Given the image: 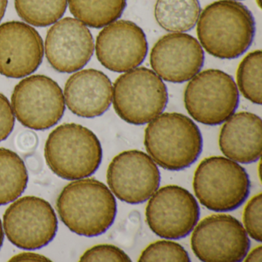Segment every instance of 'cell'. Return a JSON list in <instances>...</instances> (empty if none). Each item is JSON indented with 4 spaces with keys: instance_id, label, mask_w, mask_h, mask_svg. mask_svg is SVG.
I'll use <instances>...</instances> for the list:
<instances>
[{
    "instance_id": "cell-1",
    "label": "cell",
    "mask_w": 262,
    "mask_h": 262,
    "mask_svg": "<svg viewBox=\"0 0 262 262\" xmlns=\"http://www.w3.org/2000/svg\"><path fill=\"white\" fill-rule=\"evenodd\" d=\"M255 22L251 12L233 0H219L205 7L199 15V43L211 56L236 59L248 50L254 40Z\"/></svg>"
},
{
    "instance_id": "cell-2",
    "label": "cell",
    "mask_w": 262,
    "mask_h": 262,
    "mask_svg": "<svg viewBox=\"0 0 262 262\" xmlns=\"http://www.w3.org/2000/svg\"><path fill=\"white\" fill-rule=\"evenodd\" d=\"M58 214L66 226L79 235L95 237L114 223L117 204L111 190L93 179L68 184L56 202Z\"/></svg>"
},
{
    "instance_id": "cell-3",
    "label": "cell",
    "mask_w": 262,
    "mask_h": 262,
    "mask_svg": "<svg viewBox=\"0 0 262 262\" xmlns=\"http://www.w3.org/2000/svg\"><path fill=\"white\" fill-rule=\"evenodd\" d=\"M144 145L159 166L168 171H181L199 159L203 140L192 119L181 113H166L149 122Z\"/></svg>"
},
{
    "instance_id": "cell-4",
    "label": "cell",
    "mask_w": 262,
    "mask_h": 262,
    "mask_svg": "<svg viewBox=\"0 0 262 262\" xmlns=\"http://www.w3.org/2000/svg\"><path fill=\"white\" fill-rule=\"evenodd\" d=\"M44 156L49 168L56 176L78 180L97 171L102 160V148L91 130L79 124L66 123L50 133Z\"/></svg>"
},
{
    "instance_id": "cell-5",
    "label": "cell",
    "mask_w": 262,
    "mask_h": 262,
    "mask_svg": "<svg viewBox=\"0 0 262 262\" xmlns=\"http://www.w3.org/2000/svg\"><path fill=\"white\" fill-rule=\"evenodd\" d=\"M250 188L246 170L222 156L203 159L193 178V189L200 203L217 212L237 209L248 199Z\"/></svg>"
},
{
    "instance_id": "cell-6",
    "label": "cell",
    "mask_w": 262,
    "mask_h": 262,
    "mask_svg": "<svg viewBox=\"0 0 262 262\" xmlns=\"http://www.w3.org/2000/svg\"><path fill=\"white\" fill-rule=\"evenodd\" d=\"M113 107L118 116L132 125L149 123L162 114L168 103L162 79L145 67L121 75L113 87Z\"/></svg>"
},
{
    "instance_id": "cell-7",
    "label": "cell",
    "mask_w": 262,
    "mask_h": 262,
    "mask_svg": "<svg viewBox=\"0 0 262 262\" xmlns=\"http://www.w3.org/2000/svg\"><path fill=\"white\" fill-rule=\"evenodd\" d=\"M190 80L184 93V103L196 122L221 125L235 113L239 103L238 90L228 73L210 69Z\"/></svg>"
},
{
    "instance_id": "cell-8",
    "label": "cell",
    "mask_w": 262,
    "mask_h": 262,
    "mask_svg": "<svg viewBox=\"0 0 262 262\" xmlns=\"http://www.w3.org/2000/svg\"><path fill=\"white\" fill-rule=\"evenodd\" d=\"M11 105L23 125L38 131L56 125L66 110L62 89L44 75H35L21 80L13 90Z\"/></svg>"
},
{
    "instance_id": "cell-9",
    "label": "cell",
    "mask_w": 262,
    "mask_h": 262,
    "mask_svg": "<svg viewBox=\"0 0 262 262\" xmlns=\"http://www.w3.org/2000/svg\"><path fill=\"white\" fill-rule=\"evenodd\" d=\"M3 227L7 238L15 246L36 250L47 246L56 237L58 220L47 201L25 196L13 201L6 210Z\"/></svg>"
},
{
    "instance_id": "cell-10",
    "label": "cell",
    "mask_w": 262,
    "mask_h": 262,
    "mask_svg": "<svg viewBox=\"0 0 262 262\" xmlns=\"http://www.w3.org/2000/svg\"><path fill=\"white\" fill-rule=\"evenodd\" d=\"M193 230L191 249L202 261H242L249 251L251 242L246 230L229 214H211Z\"/></svg>"
},
{
    "instance_id": "cell-11",
    "label": "cell",
    "mask_w": 262,
    "mask_h": 262,
    "mask_svg": "<svg viewBox=\"0 0 262 262\" xmlns=\"http://www.w3.org/2000/svg\"><path fill=\"white\" fill-rule=\"evenodd\" d=\"M200 217L195 198L179 185L158 189L148 201L145 217L150 229L162 238H183L194 229Z\"/></svg>"
},
{
    "instance_id": "cell-12",
    "label": "cell",
    "mask_w": 262,
    "mask_h": 262,
    "mask_svg": "<svg viewBox=\"0 0 262 262\" xmlns=\"http://www.w3.org/2000/svg\"><path fill=\"white\" fill-rule=\"evenodd\" d=\"M107 183L119 200L131 205L143 203L159 189L161 176L156 162L139 150L122 151L110 162Z\"/></svg>"
},
{
    "instance_id": "cell-13",
    "label": "cell",
    "mask_w": 262,
    "mask_h": 262,
    "mask_svg": "<svg viewBox=\"0 0 262 262\" xmlns=\"http://www.w3.org/2000/svg\"><path fill=\"white\" fill-rule=\"evenodd\" d=\"M96 53L105 68L115 73H126L145 60L148 53L146 36L131 21H115L98 35Z\"/></svg>"
},
{
    "instance_id": "cell-14",
    "label": "cell",
    "mask_w": 262,
    "mask_h": 262,
    "mask_svg": "<svg viewBox=\"0 0 262 262\" xmlns=\"http://www.w3.org/2000/svg\"><path fill=\"white\" fill-rule=\"evenodd\" d=\"M199 41L186 33H169L159 39L150 53L153 71L163 80L182 83L192 79L204 65Z\"/></svg>"
},
{
    "instance_id": "cell-15",
    "label": "cell",
    "mask_w": 262,
    "mask_h": 262,
    "mask_svg": "<svg viewBox=\"0 0 262 262\" xmlns=\"http://www.w3.org/2000/svg\"><path fill=\"white\" fill-rule=\"evenodd\" d=\"M46 56L59 73H71L83 68L94 52L93 35L82 23L67 17L49 30L45 42Z\"/></svg>"
},
{
    "instance_id": "cell-16",
    "label": "cell",
    "mask_w": 262,
    "mask_h": 262,
    "mask_svg": "<svg viewBox=\"0 0 262 262\" xmlns=\"http://www.w3.org/2000/svg\"><path fill=\"white\" fill-rule=\"evenodd\" d=\"M43 56V41L33 27L18 21L0 25V74L25 77L39 68Z\"/></svg>"
},
{
    "instance_id": "cell-17",
    "label": "cell",
    "mask_w": 262,
    "mask_h": 262,
    "mask_svg": "<svg viewBox=\"0 0 262 262\" xmlns=\"http://www.w3.org/2000/svg\"><path fill=\"white\" fill-rule=\"evenodd\" d=\"M63 95L66 105L73 114L93 119L102 116L110 108L113 85L105 73L89 69L69 78Z\"/></svg>"
},
{
    "instance_id": "cell-18",
    "label": "cell",
    "mask_w": 262,
    "mask_h": 262,
    "mask_svg": "<svg viewBox=\"0 0 262 262\" xmlns=\"http://www.w3.org/2000/svg\"><path fill=\"white\" fill-rule=\"evenodd\" d=\"M221 151L231 160L242 164L257 162L261 155V119L254 113L233 114L219 134Z\"/></svg>"
},
{
    "instance_id": "cell-19",
    "label": "cell",
    "mask_w": 262,
    "mask_h": 262,
    "mask_svg": "<svg viewBox=\"0 0 262 262\" xmlns=\"http://www.w3.org/2000/svg\"><path fill=\"white\" fill-rule=\"evenodd\" d=\"M200 12L199 0H157L155 6L156 22L164 30L172 33L192 30Z\"/></svg>"
},
{
    "instance_id": "cell-20",
    "label": "cell",
    "mask_w": 262,
    "mask_h": 262,
    "mask_svg": "<svg viewBox=\"0 0 262 262\" xmlns=\"http://www.w3.org/2000/svg\"><path fill=\"white\" fill-rule=\"evenodd\" d=\"M127 0H68L73 16L87 27L100 29L121 17Z\"/></svg>"
},
{
    "instance_id": "cell-21",
    "label": "cell",
    "mask_w": 262,
    "mask_h": 262,
    "mask_svg": "<svg viewBox=\"0 0 262 262\" xmlns=\"http://www.w3.org/2000/svg\"><path fill=\"white\" fill-rule=\"evenodd\" d=\"M28 179L23 159L14 151L0 148V205L17 199L27 188Z\"/></svg>"
},
{
    "instance_id": "cell-22",
    "label": "cell",
    "mask_w": 262,
    "mask_h": 262,
    "mask_svg": "<svg viewBox=\"0 0 262 262\" xmlns=\"http://www.w3.org/2000/svg\"><path fill=\"white\" fill-rule=\"evenodd\" d=\"M15 7L19 17L27 24L45 27L62 17L67 0H15Z\"/></svg>"
},
{
    "instance_id": "cell-23",
    "label": "cell",
    "mask_w": 262,
    "mask_h": 262,
    "mask_svg": "<svg viewBox=\"0 0 262 262\" xmlns=\"http://www.w3.org/2000/svg\"><path fill=\"white\" fill-rule=\"evenodd\" d=\"M261 51L255 50L242 59L236 76L241 93L256 105H261Z\"/></svg>"
},
{
    "instance_id": "cell-24",
    "label": "cell",
    "mask_w": 262,
    "mask_h": 262,
    "mask_svg": "<svg viewBox=\"0 0 262 262\" xmlns=\"http://www.w3.org/2000/svg\"><path fill=\"white\" fill-rule=\"evenodd\" d=\"M139 261H191L186 250L171 241H158L145 248Z\"/></svg>"
},
{
    "instance_id": "cell-25",
    "label": "cell",
    "mask_w": 262,
    "mask_h": 262,
    "mask_svg": "<svg viewBox=\"0 0 262 262\" xmlns=\"http://www.w3.org/2000/svg\"><path fill=\"white\" fill-rule=\"evenodd\" d=\"M261 193L254 195L245 206L243 213V221L245 228L251 238L261 242Z\"/></svg>"
},
{
    "instance_id": "cell-26",
    "label": "cell",
    "mask_w": 262,
    "mask_h": 262,
    "mask_svg": "<svg viewBox=\"0 0 262 262\" xmlns=\"http://www.w3.org/2000/svg\"><path fill=\"white\" fill-rule=\"evenodd\" d=\"M80 261H131L128 254L112 245H99L90 248L80 257Z\"/></svg>"
},
{
    "instance_id": "cell-27",
    "label": "cell",
    "mask_w": 262,
    "mask_h": 262,
    "mask_svg": "<svg viewBox=\"0 0 262 262\" xmlns=\"http://www.w3.org/2000/svg\"><path fill=\"white\" fill-rule=\"evenodd\" d=\"M15 125V116L11 104L0 93V142L9 137Z\"/></svg>"
},
{
    "instance_id": "cell-28",
    "label": "cell",
    "mask_w": 262,
    "mask_h": 262,
    "mask_svg": "<svg viewBox=\"0 0 262 262\" xmlns=\"http://www.w3.org/2000/svg\"><path fill=\"white\" fill-rule=\"evenodd\" d=\"M16 145L22 151H31L38 145V138L36 133L32 131H24L16 138Z\"/></svg>"
},
{
    "instance_id": "cell-29",
    "label": "cell",
    "mask_w": 262,
    "mask_h": 262,
    "mask_svg": "<svg viewBox=\"0 0 262 262\" xmlns=\"http://www.w3.org/2000/svg\"><path fill=\"white\" fill-rule=\"evenodd\" d=\"M50 259L42 254L33 252H22L10 258V261H50Z\"/></svg>"
},
{
    "instance_id": "cell-30",
    "label": "cell",
    "mask_w": 262,
    "mask_h": 262,
    "mask_svg": "<svg viewBox=\"0 0 262 262\" xmlns=\"http://www.w3.org/2000/svg\"><path fill=\"white\" fill-rule=\"evenodd\" d=\"M262 258V247L260 245L254 248L251 252L247 254L245 257V261L256 262L261 261Z\"/></svg>"
},
{
    "instance_id": "cell-31",
    "label": "cell",
    "mask_w": 262,
    "mask_h": 262,
    "mask_svg": "<svg viewBox=\"0 0 262 262\" xmlns=\"http://www.w3.org/2000/svg\"><path fill=\"white\" fill-rule=\"evenodd\" d=\"M7 5H8V0H0V22L5 15Z\"/></svg>"
},
{
    "instance_id": "cell-32",
    "label": "cell",
    "mask_w": 262,
    "mask_h": 262,
    "mask_svg": "<svg viewBox=\"0 0 262 262\" xmlns=\"http://www.w3.org/2000/svg\"><path fill=\"white\" fill-rule=\"evenodd\" d=\"M4 227H3V223L1 222V219H0V248L2 247L3 243H4Z\"/></svg>"
},
{
    "instance_id": "cell-33",
    "label": "cell",
    "mask_w": 262,
    "mask_h": 262,
    "mask_svg": "<svg viewBox=\"0 0 262 262\" xmlns=\"http://www.w3.org/2000/svg\"><path fill=\"white\" fill-rule=\"evenodd\" d=\"M256 2H257V6L260 8V0H256Z\"/></svg>"
},
{
    "instance_id": "cell-34",
    "label": "cell",
    "mask_w": 262,
    "mask_h": 262,
    "mask_svg": "<svg viewBox=\"0 0 262 262\" xmlns=\"http://www.w3.org/2000/svg\"><path fill=\"white\" fill-rule=\"evenodd\" d=\"M233 1H236V0H233Z\"/></svg>"
}]
</instances>
